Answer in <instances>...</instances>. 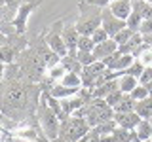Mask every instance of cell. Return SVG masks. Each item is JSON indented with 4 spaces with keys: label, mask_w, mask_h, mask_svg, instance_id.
<instances>
[{
    "label": "cell",
    "mask_w": 152,
    "mask_h": 142,
    "mask_svg": "<svg viewBox=\"0 0 152 142\" xmlns=\"http://www.w3.org/2000/svg\"><path fill=\"white\" fill-rule=\"evenodd\" d=\"M27 104V87L19 80L8 82L4 80V83L0 85V110L4 116L17 117V114L25 110Z\"/></svg>",
    "instance_id": "obj_1"
},
{
    "label": "cell",
    "mask_w": 152,
    "mask_h": 142,
    "mask_svg": "<svg viewBox=\"0 0 152 142\" xmlns=\"http://www.w3.org/2000/svg\"><path fill=\"white\" fill-rule=\"evenodd\" d=\"M72 116L74 117H84V120L89 123V127L95 129V127L101 125V123L114 120V110L107 104L104 99H93V101L89 104H86L84 108L76 110Z\"/></svg>",
    "instance_id": "obj_2"
},
{
    "label": "cell",
    "mask_w": 152,
    "mask_h": 142,
    "mask_svg": "<svg viewBox=\"0 0 152 142\" xmlns=\"http://www.w3.org/2000/svg\"><path fill=\"white\" fill-rule=\"evenodd\" d=\"M91 131L89 123L84 117H66L65 121H61V129H59V138H63L65 142H78L82 136H86Z\"/></svg>",
    "instance_id": "obj_3"
},
{
    "label": "cell",
    "mask_w": 152,
    "mask_h": 142,
    "mask_svg": "<svg viewBox=\"0 0 152 142\" xmlns=\"http://www.w3.org/2000/svg\"><path fill=\"white\" fill-rule=\"evenodd\" d=\"M40 125L44 129V135H46V140H55L59 138V129H61V121L57 117V114L48 108L44 102L40 104Z\"/></svg>",
    "instance_id": "obj_4"
},
{
    "label": "cell",
    "mask_w": 152,
    "mask_h": 142,
    "mask_svg": "<svg viewBox=\"0 0 152 142\" xmlns=\"http://www.w3.org/2000/svg\"><path fill=\"white\" fill-rule=\"evenodd\" d=\"M44 68H46V64H44V55H40L38 51H34V53L28 55L27 61H25V63H23V66H21V70L28 76V78H32V80H40L42 76H44Z\"/></svg>",
    "instance_id": "obj_5"
},
{
    "label": "cell",
    "mask_w": 152,
    "mask_h": 142,
    "mask_svg": "<svg viewBox=\"0 0 152 142\" xmlns=\"http://www.w3.org/2000/svg\"><path fill=\"white\" fill-rule=\"evenodd\" d=\"M104 70H107V66H104L101 61H95L93 64L84 66L82 74H80V78H82V85H86V87H91V85H95L97 78L104 72Z\"/></svg>",
    "instance_id": "obj_6"
},
{
    "label": "cell",
    "mask_w": 152,
    "mask_h": 142,
    "mask_svg": "<svg viewBox=\"0 0 152 142\" xmlns=\"http://www.w3.org/2000/svg\"><path fill=\"white\" fill-rule=\"evenodd\" d=\"M101 27L107 30L108 38H114L122 28H126V21H120L118 17H114L110 13V9H104L103 17H101Z\"/></svg>",
    "instance_id": "obj_7"
},
{
    "label": "cell",
    "mask_w": 152,
    "mask_h": 142,
    "mask_svg": "<svg viewBox=\"0 0 152 142\" xmlns=\"http://www.w3.org/2000/svg\"><path fill=\"white\" fill-rule=\"evenodd\" d=\"M110 13L114 17H118L120 21H127V17L133 12V0H116L110 4Z\"/></svg>",
    "instance_id": "obj_8"
},
{
    "label": "cell",
    "mask_w": 152,
    "mask_h": 142,
    "mask_svg": "<svg viewBox=\"0 0 152 142\" xmlns=\"http://www.w3.org/2000/svg\"><path fill=\"white\" fill-rule=\"evenodd\" d=\"M114 121H116L118 127L127 131H135V127L139 125L141 117L137 116L135 112H126V114H114Z\"/></svg>",
    "instance_id": "obj_9"
},
{
    "label": "cell",
    "mask_w": 152,
    "mask_h": 142,
    "mask_svg": "<svg viewBox=\"0 0 152 142\" xmlns=\"http://www.w3.org/2000/svg\"><path fill=\"white\" fill-rule=\"evenodd\" d=\"M118 51V44L112 40V38H108L107 42H103V44H97L93 47V57L97 61H103V59H107V57H110L112 53H116Z\"/></svg>",
    "instance_id": "obj_10"
},
{
    "label": "cell",
    "mask_w": 152,
    "mask_h": 142,
    "mask_svg": "<svg viewBox=\"0 0 152 142\" xmlns=\"http://www.w3.org/2000/svg\"><path fill=\"white\" fill-rule=\"evenodd\" d=\"M99 27H101V17H89L88 21H80L76 25V30H78V36H89L91 38V34Z\"/></svg>",
    "instance_id": "obj_11"
},
{
    "label": "cell",
    "mask_w": 152,
    "mask_h": 142,
    "mask_svg": "<svg viewBox=\"0 0 152 142\" xmlns=\"http://www.w3.org/2000/svg\"><path fill=\"white\" fill-rule=\"evenodd\" d=\"M61 38H63L66 49H69V53H74V49L78 47V30H76V27H69L63 30V34H61Z\"/></svg>",
    "instance_id": "obj_12"
},
{
    "label": "cell",
    "mask_w": 152,
    "mask_h": 142,
    "mask_svg": "<svg viewBox=\"0 0 152 142\" xmlns=\"http://www.w3.org/2000/svg\"><path fill=\"white\" fill-rule=\"evenodd\" d=\"M48 46H50V51H53V53H55V55H59L61 59L69 55V49H66L63 38H61L59 34H51V36H50V40H48Z\"/></svg>",
    "instance_id": "obj_13"
},
{
    "label": "cell",
    "mask_w": 152,
    "mask_h": 142,
    "mask_svg": "<svg viewBox=\"0 0 152 142\" xmlns=\"http://www.w3.org/2000/svg\"><path fill=\"white\" fill-rule=\"evenodd\" d=\"M61 64L65 66V70L66 72H70V74H82V70H84V66L78 63V59H76V53H69L66 57H63V61H61Z\"/></svg>",
    "instance_id": "obj_14"
},
{
    "label": "cell",
    "mask_w": 152,
    "mask_h": 142,
    "mask_svg": "<svg viewBox=\"0 0 152 142\" xmlns=\"http://www.w3.org/2000/svg\"><path fill=\"white\" fill-rule=\"evenodd\" d=\"M80 89H70V87H65V85H61V83H57L55 87H51L50 89V95L53 99H57V101H63V99H70V97H74L76 93H78Z\"/></svg>",
    "instance_id": "obj_15"
},
{
    "label": "cell",
    "mask_w": 152,
    "mask_h": 142,
    "mask_svg": "<svg viewBox=\"0 0 152 142\" xmlns=\"http://www.w3.org/2000/svg\"><path fill=\"white\" fill-rule=\"evenodd\" d=\"M137 114V116L141 117V120H150L152 117V99H145V101H139L135 104V110H133Z\"/></svg>",
    "instance_id": "obj_16"
},
{
    "label": "cell",
    "mask_w": 152,
    "mask_h": 142,
    "mask_svg": "<svg viewBox=\"0 0 152 142\" xmlns=\"http://www.w3.org/2000/svg\"><path fill=\"white\" fill-rule=\"evenodd\" d=\"M118 85H120V91L124 95H129L133 89L139 85V80L133 78V76H127V74H122L120 78H118Z\"/></svg>",
    "instance_id": "obj_17"
},
{
    "label": "cell",
    "mask_w": 152,
    "mask_h": 142,
    "mask_svg": "<svg viewBox=\"0 0 152 142\" xmlns=\"http://www.w3.org/2000/svg\"><path fill=\"white\" fill-rule=\"evenodd\" d=\"M135 135H137V138H139L141 142L150 140V136H152V125H150V121L148 120H141L139 125L135 127Z\"/></svg>",
    "instance_id": "obj_18"
},
{
    "label": "cell",
    "mask_w": 152,
    "mask_h": 142,
    "mask_svg": "<svg viewBox=\"0 0 152 142\" xmlns=\"http://www.w3.org/2000/svg\"><path fill=\"white\" fill-rule=\"evenodd\" d=\"M112 136L116 138V142H141L137 138L135 131H127V129H122V127H116Z\"/></svg>",
    "instance_id": "obj_19"
},
{
    "label": "cell",
    "mask_w": 152,
    "mask_h": 142,
    "mask_svg": "<svg viewBox=\"0 0 152 142\" xmlns=\"http://www.w3.org/2000/svg\"><path fill=\"white\" fill-rule=\"evenodd\" d=\"M13 136H15V138H21V140H27V142H34V140L40 138L36 129H32V127H19V129L13 131Z\"/></svg>",
    "instance_id": "obj_20"
},
{
    "label": "cell",
    "mask_w": 152,
    "mask_h": 142,
    "mask_svg": "<svg viewBox=\"0 0 152 142\" xmlns=\"http://www.w3.org/2000/svg\"><path fill=\"white\" fill-rule=\"evenodd\" d=\"M135 101L131 99V95H124L122 101L114 106V114H126V112H133L135 110Z\"/></svg>",
    "instance_id": "obj_21"
},
{
    "label": "cell",
    "mask_w": 152,
    "mask_h": 142,
    "mask_svg": "<svg viewBox=\"0 0 152 142\" xmlns=\"http://www.w3.org/2000/svg\"><path fill=\"white\" fill-rule=\"evenodd\" d=\"M133 12H137L139 15L145 19H152V4H146L142 0H133Z\"/></svg>",
    "instance_id": "obj_22"
},
{
    "label": "cell",
    "mask_w": 152,
    "mask_h": 142,
    "mask_svg": "<svg viewBox=\"0 0 152 142\" xmlns=\"http://www.w3.org/2000/svg\"><path fill=\"white\" fill-rule=\"evenodd\" d=\"M61 85H65V87H70V89H80V87H82V78H80L78 74L66 72V74L63 76V80H61Z\"/></svg>",
    "instance_id": "obj_23"
},
{
    "label": "cell",
    "mask_w": 152,
    "mask_h": 142,
    "mask_svg": "<svg viewBox=\"0 0 152 142\" xmlns=\"http://www.w3.org/2000/svg\"><path fill=\"white\" fill-rule=\"evenodd\" d=\"M21 68H19L17 64H6V70H4V80H8V82H13V80H19L21 78Z\"/></svg>",
    "instance_id": "obj_24"
},
{
    "label": "cell",
    "mask_w": 152,
    "mask_h": 142,
    "mask_svg": "<svg viewBox=\"0 0 152 142\" xmlns=\"http://www.w3.org/2000/svg\"><path fill=\"white\" fill-rule=\"evenodd\" d=\"M141 23H142V17L137 12H131V15L127 17V21H126V27L129 28V30H133V32H139Z\"/></svg>",
    "instance_id": "obj_25"
},
{
    "label": "cell",
    "mask_w": 152,
    "mask_h": 142,
    "mask_svg": "<svg viewBox=\"0 0 152 142\" xmlns=\"http://www.w3.org/2000/svg\"><path fill=\"white\" fill-rule=\"evenodd\" d=\"M133 34H135V32H133V30H129V28H127V27H126V28H122V30H120V32H118V34H116V36H114V38H112V40H114V42H116V44H118V46H124V44H127V42H129V40H131V36H133Z\"/></svg>",
    "instance_id": "obj_26"
},
{
    "label": "cell",
    "mask_w": 152,
    "mask_h": 142,
    "mask_svg": "<svg viewBox=\"0 0 152 142\" xmlns=\"http://www.w3.org/2000/svg\"><path fill=\"white\" fill-rule=\"evenodd\" d=\"M116 127H118L116 121L110 120V121H104V123H101V125H97V127H95V131H97L101 136H104V135H112Z\"/></svg>",
    "instance_id": "obj_27"
},
{
    "label": "cell",
    "mask_w": 152,
    "mask_h": 142,
    "mask_svg": "<svg viewBox=\"0 0 152 142\" xmlns=\"http://www.w3.org/2000/svg\"><path fill=\"white\" fill-rule=\"evenodd\" d=\"M93 47H95V44L89 36H80L78 38V51H88V53H91Z\"/></svg>",
    "instance_id": "obj_28"
},
{
    "label": "cell",
    "mask_w": 152,
    "mask_h": 142,
    "mask_svg": "<svg viewBox=\"0 0 152 142\" xmlns=\"http://www.w3.org/2000/svg\"><path fill=\"white\" fill-rule=\"evenodd\" d=\"M76 59H78V63L82 66H89V64H93L95 61H97L93 57V53H88V51H78V53H76Z\"/></svg>",
    "instance_id": "obj_29"
},
{
    "label": "cell",
    "mask_w": 152,
    "mask_h": 142,
    "mask_svg": "<svg viewBox=\"0 0 152 142\" xmlns=\"http://www.w3.org/2000/svg\"><path fill=\"white\" fill-rule=\"evenodd\" d=\"M131 95V99L135 102H139V101H145V99H148V91H146V87L145 85H137L135 89H133V91L129 93Z\"/></svg>",
    "instance_id": "obj_30"
},
{
    "label": "cell",
    "mask_w": 152,
    "mask_h": 142,
    "mask_svg": "<svg viewBox=\"0 0 152 142\" xmlns=\"http://www.w3.org/2000/svg\"><path fill=\"white\" fill-rule=\"evenodd\" d=\"M142 70H145V66H142V64H141V61L137 59V61H133V64H131V66H129V68H127L124 74L133 76V78H137V80H139V76L142 74Z\"/></svg>",
    "instance_id": "obj_31"
},
{
    "label": "cell",
    "mask_w": 152,
    "mask_h": 142,
    "mask_svg": "<svg viewBox=\"0 0 152 142\" xmlns=\"http://www.w3.org/2000/svg\"><path fill=\"white\" fill-rule=\"evenodd\" d=\"M122 97H124V93L120 91V89H116V91H112V93H108L107 97H104V101H107V104L114 110V106H116L118 102L122 101Z\"/></svg>",
    "instance_id": "obj_32"
},
{
    "label": "cell",
    "mask_w": 152,
    "mask_h": 142,
    "mask_svg": "<svg viewBox=\"0 0 152 142\" xmlns=\"http://www.w3.org/2000/svg\"><path fill=\"white\" fill-rule=\"evenodd\" d=\"M66 74V70H65V66L63 64H55L53 68H50L48 70V76H50V80H63V76Z\"/></svg>",
    "instance_id": "obj_33"
},
{
    "label": "cell",
    "mask_w": 152,
    "mask_h": 142,
    "mask_svg": "<svg viewBox=\"0 0 152 142\" xmlns=\"http://www.w3.org/2000/svg\"><path fill=\"white\" fill-rule=\"evenodd\" d=\"M61 57L59 55H55L53 51H48V53H44V64H46V68L50 70V68H53L55 64H59L61 63Z\"/></svg>",
    "instance_id": "obj_34"
},
{
    "label": "cell",
    "mask_w": 152,
    "mask_h": 142,
    "mask_svg": "<svg viewBox=\"0 0 152 142\" xmlns=\"http://www.w3.org/2000/svg\"><path fill=\"white\" fill-rule=\"evenodd\" d=\"M91 40H93V44L97 46V44H103V42H107L108 40V34H107V30H104L103 27H99L97 30L91 34Z\"/></svg>",
    "instance_id": "obj_35"
},
{
    "label": "cell",
    "mask_w": 152,
    "mask_h": 142,
    "mask_svg": "<svg viewBox=\"0 0 152 142\" xmlns=\"http://www.w3.org/2000/svg\"><path fill=\"white\" fill-rule=\"evenodd\" d=\"M152 82V66H145V70H142V74L139 76V85H148Z\"/></svg>",
    "instance_id": "obj_36"
},
{
    "label": "cell",
    "mask_w": 152,
    "mask_h": 142,
    "mask_svg": "<svg viewBox=\"0 0 152 142\" xmlns=\"http://www.w3.org/2000/svg\"><path fill=\"white\" fill-rule=\"evenodd\" d=\"M139 61L142 66H152V49H142L139 53Z\"/></svg>",
    "instance_id": "obj_37"
},
{
    "label": "cell",
    "mask_w": 152,
    "mask_h": 142,
    "mask_svg": "<svg viewBox=\"0 0 152 142\" xmlns=\"http://www.w3.org/2000/svg\"><path fill=\"white\" fill-rule=\"evenodd\" d=\"M139 34L141 36H150L152 34V19H145L139 27Z\"/></svg>",
    "instance_id": "obj_38"
},
{
    "label": "cell",
    "mask_w": 152,
    "mask_h": 142,
    "mask_svg": "<svg viewBox=\"0 0 152 142\" xmlns=\"http://www.w3.org/2000/svg\"><path fill=\"white\" fill-rule=\"evenodd\" d=\"M78 142H101V135H99V133L95 131V129H91V131L88 133V135L82 136V138H80Z\"/></svg>",
    "instance_id": "obj_39"
},
{
    "label": "cell",
    "mask_w": 152,
    "mask_h": 142,
    "mask_svg": "<svg viewBox=\"0 0 152 142\" xmlns=\"http://www.w3.org/2000/svg\"><path fill=\"white\" fill-rule=\"evenodd\" d=\"M101 142H116V138L112 135H104V136H101Z\"/></svg>",
    "instance_id": "obj_40"
},
{
    "label": "cell",
    "mask_w": 152,
    "mask_h": 142,
    "mask_svg": "<svg viewBox=\"0 0 152 142\" xmlns=\"http://www.w3.org/2000/svg\"><path fill=\"white\" fill-rule=\"evenodd\" d=\"M8 4H10V8H15V6H19V4H21V0H8Z\"/></svg>",
    "instance_id": "obj_41"
},
{
    "label": "cell",
    "mask_w": 152,
    "mask_h": 142,
    "mask_svg": "<svg viewBox=\"0 0 152 142\" xmlns=\"http://www.w3.org/2000/svg\"><path fill=\"white\" fill-rule=\"evenodd\" d=\"M4 70H6V64L0 63V83H2V80H4Z\"/></svg>",
    "instance_id": "obj_42"
},
{
    "label": "cell",
    "mask_w": 152,
    "mask_h": 142,
    "mask_svg": "<svg viewBox=\"0 0 152 142\" xmlns=\"http://www.w3.org/2000/svg\"><path fill=\"white\" fill-rule=\"evenodd\" d=\"M108 2H116V0H95V4H99V6H104V4H108Z\"/></svg>",
    "instance_id": "obj_43"
},
{
    "label": "cell",
    "mask_w": 152,
    "mask_h": 142,
    "mask_svg": "<svg viewBox=\"0 0 152 142\" xmlns=\"http://www.w3.org/2000/svg\"><path fill=\"white\" fill-rule=\"evenodd\" d=\"M146 91H148V97L152 99V82H150L148 85H146Z\"/></svg>",
    "instance_id": "obj_44"
},
{
    "label": "cell",
    "mask_w": 152,
    "mask_h": 142,
    "mask_svg": "<svg viewBox=\"0 0 152 142\" xmlns=\"http://www.w3.org/2000/svg\"><path fill=\"white\" fill-rule=\"evenodd\" d=\"M4 4H6V0H0V8H4Z\"/></svg>",
    "instance_id": "obj_45"
},
{
    "label": "cell",
    "mask_w": 152,
    "mask_h": 142,
    "mask_svg": "<svg viewBox=\"0 0 152 142\" xmlns=\"http://www.w3.org/2000/svg\"><path fill=\"white\" fill-rule=\"evenodd\" d=\"M142 2H146V4H152V0H142Z\"/></svg>",
    "instance_id": "obj_46"
},
{
    "label": "cell",
    "mask_w": 152,
    "mask_h": 142,
    "mask_svg": "<svg viewBox=\"0 0 152 142\" xmlns=\"http://www.w3.org/2000/svg\"><path fill=\"white\" fill-rule=\"evenodd\" d=\"M0 136H2V123H0Z\"/></svg>",
    "instance_id": "obj_47"
},
{
    "label": "cell",
    "mask_w": 152,
    "mask_h": 142,
    "mask_svg": "<svg viewBox=\"0 0 152 142\" xmlns=\"http://www.w3.org/2000/svg\"><path fill=\"white\" fill-rule=\"evenodd\" d=\"M148 121H150V125H152V117H150V120H148Z\"/></svg>",
    "instance_id": "obj_48"
},
{
    "label": "cell",
    "mask_w": 152,
    "mask_h": 142,
    "mask_svg": "<svg viewBox=\"0 0 152 142\" xmlns=\"http://www.w3.org/2000/svg\"><path fill=\"white\" fill-rule=\"evenodd\" d=\"M145 142H150V140H145Z\"/></svg>",
    "instance_id": "obj_49"
},
{
    "label": "cell",
    "mask_w": 152,
    "mask_h": 142,
    "mask_svg": "<svg viewBox=\"0 0 152 142\" xmlns=\"http://www.w3.org/2000/svg\"><path fill=\"white\" fill-rule=\"evenodd\" d=\"M0 142H2V140H0Z\"/></svg>",
    "instance_id": "obj_50"
}]
</instances>
